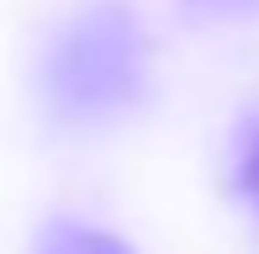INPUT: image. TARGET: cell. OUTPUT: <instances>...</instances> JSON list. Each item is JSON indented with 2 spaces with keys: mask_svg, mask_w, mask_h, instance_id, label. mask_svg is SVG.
Listing matches in <instances>:
<instances>
[{
  "mask_svg": "<svg viewBox=\"0 0 259 254\" xmlns=\"http://www.w3.org/2000/svg\"><path fill=\"white\" fill-rule=\"evenodd\" d=\"M243 191L259 201V143H254V154H249V164H243Z\"/></svg>",
  "mask_w": 259,
  "mask_h": 254,
  "instance_id": "obj_2",
  "label": "cell"
},
{
  "mask_svg": "<svg viewBox=\"0 0 259 254\" xmlns=\"http://www.w3.org/2000/svg\"><path fill=\"white\" fill-rule=\"evenodd\" d=\"M37 254H133V249H127L122 238H111V233H96V228L58 223V228H48V238H42Z\"/></svg>",
  "mask_w": 259,
  "mask_h": 254,
  "instance_id": "obj_1",
  "label": "cell"
}]
</instances>
